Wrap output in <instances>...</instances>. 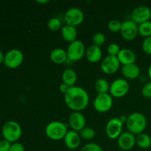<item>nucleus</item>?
Listing matches in <instances>:
<instances>
[{"label":"nucleus","mask_w":151,"mask_h":151,"mask_svg":"<svg viewBox=\"0 0 151 151\" xmlns=\"http://www.w3.org/2000/svg\"><path fill=\"white\" fill-rule=\"evenodd\" d=\"M64 101L71 110L80 112L88 106L89 96L83 88L75 86L70 87L68 92L64 94Z\"/></svg>","instance_id":"obj_1"},{"label":"nucleus","mask_w":151,"mask_h":151,"mask_svg":"<svg viewBox=\"0 0 151 151\" xmlns=\"http://www.w3.org/2000/svg\"><path fill=\"white\" fill-rule=\"evenodd\" d=\"M147 119L140 112H134L126 118L125 125L129 132L134 135H138L144 132L147 127Z\"/></svg>","instance_id":"obj_2"},{"label":"nucleus","mask_w":151,"mask_h":151,"mask_svg":"<svg viewBox=\"0 0 151 151\" xmlns=\"http://www.w3.org/2000/svg\"><path fill=\"white\" fill-rule=\"evenodd\" d=\"M1 134L4 137V139L7 140L11 144L16 142L22 137V127L20 124L16 121H7L3 125L1 128Z\"/></svg>","instance_id":"obj_3"},{"label":"nucleus","mask_w":151,"mask_h":151,"mask_svg":"<svg viewBox=\"0 0 151 151\" xmlns=\"http://www.w3.org/2000/svg\"><path fill=\"white\" fill-rule=\"evenodd\" d=\"M68 132V126L66 124L60 121H52L46 126V135L50 139L58 141L63 139Z\"/></svg>","instance_id":"obj_4"},{"label":"nucleus","mask_w":151,"mask_h":151,"mask_svg":"<svg viewBox=\"0 0 151 151\" xmlns=\"http://www.w3.org/2000/svg\"><path fill=\"white\" fill-rule=\"evenodd\" d=\"M86 47L83 43L80 40H76L70 43L66 49L68 59L72 61H78L82 59L86 54Z\"/></svg>","instance_id":"obj_5"},{"label":"nucleus","mask_w":151,"mask_h":151,"mask_svg":"<svg viewBox=\"0 0 151 151\" xmlns=\"http://www.w3.org/2000/svg\"><path fill=\"white\" fill-rule=\"evenodd\" d=\"M129 89L130 86L128 81L123 78H118L111 83L109 88V92L112 97L121 98L128 94Z\"/></svg>","instance_id":"obj_6"},{"label":"nucleus","mask_w":151,"mask_h":151,"mask_svg":"<svg viewBox=\"0 0 151 151\" xmlns=\"http://www.w3.org/2000/svg\"><path fill=\"white\" fill-rule=\"evenodd\" d=\"M24 55L18 49H12L4 55V64L10 69H16L23 63Z\"/></svg>","instance_id":"obj_7"},{"label":"nucleus","mask_w":151,"mask_h":151,"mask_svg":"<svg viewBox=\"0 0 151 151\" xmlns=\"http://www.w3.org/2000/svg\"><path fill=\"white\" fill-rule=\"evenodd\" d=\"M93 105L97 112L105 113L109 111L113 106V97L109 93L98 94L94 99Z\"/></svg>","instance_id":"obj_8"},{"label":"nucleus","mask_w":151,"mask_h":151,"mask_svg":"<svg viewBox=\"0 0 151 151\" xmlns=\"http://www.w3.org/2000/svg\"><path fill=\"white\" fill-rule=\"evenodd\" d=\"M84 20V13L81 9L78 7H71L68 9L64 14V21L67 25L77 26L82 24Z\"/></svg>","instance_id":"obj_9"},{"label":"nucleus","mask_w":151,"mask_h":151,"mask_svg":"<svg viewBox=\"0 0 151 151\" xmlns=\"http://www.w3.org/2000/svg\"><path fill=\"white\" fill-rule=\"evenodd\" d=\"M123 122L121 119L116 117L109 119L106 125V135L111 139H116L122 134Z\"/></svg>","instance_id":"obj_10"},{"label":"nucleus","mask_w":151,"mask_h":151,"mask_svg":"<svg viewBox=\"0 0 151 151\" xmlns=\"http://www.w3.org/2000/svg\"><path fill=\"white\" fill-rule=\"evenodd\" d=\"M120 33L122 38L126 41H133L139 34L138 25L132 20L124 21L122 22Z\"/></svg>","instance_id":"obj_11"},{"label":"nucleus","mask_w":151,"mask_h":151,"mask_svg":"<svg viewBox=\"0 0 151 151\" xmlns=\"http://www.w3.org/2000/svg\"><path fill=\"white\" fill-rule=\"evenodd\" d=\"M150 18L151 9L147 6H139L131 13V20L139 24L150 21Z\"/></svg>","instance_id":"obj_12"},{"label":"nucleus","mask_w":151,"mask_h":151,"mask_svg":"<svg viewBox=\"0 0 151 151\" xmlns=\"http://www.w3.org/2000/svg\"><path fill=\"white\" fill-rule=\"evenodd\" d=\"M120 63L116 56L108 55L103 59L100 64V68L103 73L106 75H112L119 69Z\"/></svg>","instance_id":"obj_13"},{"label":"nucleus","mask_w":151,"mask_h":151,"mask_svg":"<svg viewBox=\"0 0 151 151\" xmlns=\"http://www.w3.org/2000/svg\"><path fill=\"white\" fill-rule=\"evenodd\" d=\"M69 125L72 131L80 132L86 127V118L82 113L74 111L69 116Z\"/></svg>","instance_id":"obj_14"},{"label":"nucleus","mask_w":151,"mask_h":151,"mask_svg":"<svg viewBox=\"0 0 151 151\" xmlns=\"http://www.w3.org/2000/svg\"><path fill=\"white\" fill-rule=\"evenodd\" d=\"M117 144L122 150H130L135 146L136 137L129 131L122 133L117 139Z\"/></svg>","instance_id":"obj_15"},{"label":"nucleus","mask_w":151,"mask_h":151,"mask_svg":"<svg viewBox=\"0 0 151 151\" xmlns=\"http://www.w3.org/2000/svg\"><path fill=\"white\" fill-rule=\"evenodd\" d=\"M63 141L66 147L70 150H75L81 145V138L80 137L79 133L71 130V131H68L67 134H66L63 139Z\"/></svg>","instance_id":"obj_16"},{"label":"nucleus","mask_w":151,"mask_h":151,"mask_svg":"<svg viewBox=\"0 0 151 151\" xmlns=\"http://www.w3.org/2000/svg\"><path fill=\"white\" fill-rule=\"evenodd\" d=\"M121 72L123 77L129 80L137 79L139 77L141 70L140 68L135 63H131V64L124 65L122 66Z\"/></svg>","instance_id":"obj_17"},{"label":"nucleus","mask_w":151,"mask_h":151,"mask_svg":"<svg viewBox=\"0 0 151 151\" xmlns=\"http://www.w3.org/2000/svg\"><path fill=\"white\" fill-rule=\"evenodd\" d=\"M117 58L120 64H122L124 66V65L135 63L137 56H136L134 51H132L130 49L124 48L120 50L117 55Z\"/></svg>","instance_id":"obj_18"},{"label":"nucleus","mask_w":151,"mask_h":151,"mask_svg":"<svg viewBox=\"0 0 151 151\" xmlns=\"http://www.w3.org/2000/svg\"><path fill=\"white\" fill-rule=\"evenodd\" d=\"M85 55L87 60L91 63H97L101 60L103 52L100 47H97L92 44L89 46L88 49L86 50Z\"/></svg>","instance_id":"obj_19"},{"label":"nucleus","mask_w":151,"mask_h":151,"mask_svg":"<svg viewBox=\"0 0 151 151\" xmlns=\"http://www.w3.org/2000/svg\"><path fill=\"white\" fill-rule=\"evenodd\" d=\"M60 32H61V35L63 39L69 42V44L76 41L78 38V31L75 27L66 24L62 27Z\"/></svg>","instance_id":"obj_20"},{"label":"nucleus","mask_w":151,"mask_h":151,"mask_svg":"<svg viewBox=\"0 0 151 151\" xmlns=\"http://www.w3.org/2000/svg\"><path fill=\"white\" fill-rule=\"evenodd\" d=\"M50 58L52 63L55 64L63 63L68 59L66 50L62 48H55L52 50L50 55Z\"/></svg>","instance_id":"obj_21"},{"label":"nucleus","mask_w":151,"mask_h":151,"mask_svg":"<svg viewBox=\"0 0 151 151\" xmlns=\"http://www.w3.org/2000/svg\"><path fill=\"white\" fill-rule=\"evenodd\" d=\"M77 79H78V75L73 69L68 68L65 69L62 73V81L63 83L66 84L69 87L75 86Z\"/></svg>","instance_id":"obj_22"},{"label":"nucleus","mask_w":151,"mask_h":151,"mask_svg":"<svg viewBox=\"0 0 151 151\" xmlns=\"http://www.w3.org/2000/svg\"><path fill=\"white\" fill-rule=\"evenodd\" d=\"M136 145L142 149H147L151 146V138L147 134H138L136 136Z\"/></svg>","instance_id":"obj_23"},{"label":"nucleus","mask_w":151,"mask_h":151,"mask_svg":"<svg viewBox=\"0 0 151 151\" xmlns=\"http://www.w3.org/2000/svg\"><path fill=\"white\" fill-rule=\"evenodd\" d=\"M94 88L98 94H105L109 91L110 85L104 78H98L94 83Z\"/></svg>","instance_id":"obj_24"},{"label":"nucleus","mask_w":151,"mask_h":151,"mask_svg":"<svg viewBox=\"0 0 151 151\" xmlns=\"http://www.w3.org/2000/svg\"><path fill=\"white\" fill-rule=\"evenodd\" d=\"M138 32L145 38L151 36V21L142 23L138 25Z\"/></svg>","instance_id":"obj_25"},{"label":"nucleus","mask_w":151,"mask_h":151,"mask_svg":"<svg viewBox=\"0 0 151 151\" xmlns=\"http://www.w3.org/2000/svg\"><path fill=\"white\" fill-rule=\"evenodd\" d=\"M81 138L86 140L92 139L95 137V131L91 127H85L79 132Z\"/></svg>","instance_id":"obj_26"},{"label":"nucleus","mask_w":151,"mask_h":151,"mask_svg":"<svg viewBox=\"0 0 151 151\" xmlns=\"http://www.w3.org/2000/svg\"><path fill=\"white\" fill-rule=\"evenodd\" d=\"M47 27H48V28L51 31L55 32V31H58V29H61V22H60V20L58 18H51L48 21Z\"/></svg>","instance_id":"obj_27"},{"label":"nucleus","mask_w":151,"mask_h":151,"mask_svg":"<svg viewBox=\"0 0 151 151\" xmlns=\"http://www.w3.org/2000/svg\"><path fill=\"white\" fill-rule=\"evenodd\" d=\"M122 27V22L117 19H112L108 24V28L113 32H120Z\"/></svg>","instance_id":"obj_28"},{"label":"nucleus","mask_w":151,"mask_h":151,"mask_svg":"<svg viewBox=\"0 0 151 151\" xmlns=\"http://www.w3.org/2000/svg\"><path fill=\"white\" fill-rule=\"evenodd\" d=\"M93 44L94 45L97 46V47H100L103 45L106 41V36H105L104 33L101 32H96L92 38Z\"/></svg>","instance_id":"obj_29"},{"label":"nucleus","mask_w":151,"mask_h":151,"mask_svg":"<svg viewBox=\"0 0 151 151\" xmlns=\"http://www.w3.org/2000/svg\"><path fill=\"white\" fill-rule=\"evenodd\" d=\"M120 47L116 43H111L109 45L107 48V51L108 53H109V55H111V56H116L117 57L118 54L120 52Z\"/></svg>","instance_id":"obj_30"},{"label":"nucleus","mask_w":151,"mask_h":151,"mask_svg":"<svg viewBox=\"0 0 151 151\" xmlns=\"http://www.w3.org/2000/svg\"><path fill=\"white\" fill-rule=\"evenodd\" d=\"M80 151H103V150L99 145L91 142L85 145Z\"/></svg>","instance_id":"obj_31"},{"label":"nucleus","mask_w":151,"mask_h":151,"mask_svg":"<svg viewBox=\"0 0 151 151\" xmlns=\"http://www.w3.org/2000/svg\"><path fill=\"white\" fill-rule=\"evenodd\" d=\"M142 47V50L145 53L151 55V36L145 38Z\"/></svg>","instance_id":"obj_32"},{"label":"nucleus","mask_w":151,"mask_h":151,"mask_svg":"<svg viewBox=\"0 0 151 151\" xmlns=\"http://www.w3.org/2000/svg\"><path fill=\"white\" fill-rule=\"evenodd\" d=\"M141 92L142 94L146 98H151V81L143 86Z\"/></svg>","instance_id":"obj_33"},{"label":"nucleus","mask_w":151,"mask_h":151,"mask_svg":"<svg viewBox=\"0 0 151 151\" xmlns=\"http://www.w3.org/2000/svg\"><path fill=\"white\" fill-rule=\"evenodd\" d=\"M9 151H24V147L22 143L16 142L12 143Z\"/></svg>","instance_id":"obj_34"},{"label":"nucleus","mask_w":151,"mask_h":151,"mask_svg":"<svg viewBox=\"0 0 151 151\" xmlns=\"http://www.w3.org/2000/svg\"><path fill=\"white\" fill-rule=\"evenodd\" d=\"M11 143L5 139L0 140V151H9L10 150Z\"/></svg>","instance_id":"obj_35"},{"label":"nucleus","mask_w":151,"mask_h":151,"mask_svg":"<svg viewBox=\"0 0 151 151\" xmlns=\"http://www.w3.org/2000/svg\"><path fill=\"white\" fill-rule=\"evenodd\" d=\"M69 88H70V87H69L68 85H66V84L63 83H62L59 86V90L60 91V92H62L64 94H66V93L68 92Z\"/></svg>","instance_id":"obj_36"},{"label":"nucleus","mask_w":151,"mask_h":151,"mask_svg":"<svg viewBox=\"0 0 151 151\" xmlns=\"http://www.w3.org/2000/svg\"><path fill=\"white\" fill-rule=\"evenodd\" d=\"M4 53L2 52V51L0 50V64L4 63Z\"/></svg>","instance_id":"obj_37"},{"label":"nucleus","mask_w":151,"mask_h":151,"mask_svg":"<svg viewBox=\"0 0 151 151\" xmlns=\"http://www.w3.org/2000/svg\"><path fill=\"white\" fill-rule=\"evenodd\" d=\"M147 76L149 77V78H150L151 81V63L149 65L148 69H147Z\"/></svg>","instance_id":"obj_38"},{"label":"nucleus","mask_w":151,"mask_h":151,"mask_svg":"<svg viewBox=\"0 0 151 151\" xmlns=\"http://www.w3.org/2000/svg\"><path fill=\"white\" fill-rule=\"evenodd\" d=\"M36 1L38 3H39V4H47V3L49 2V0H41V1L38 0Z\"/></svg>","instance_id":"obj_39"}]
</instances>
